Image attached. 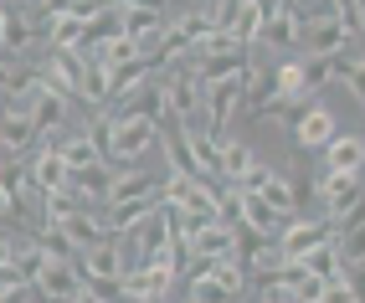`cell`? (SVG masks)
<instances>
[{"label":"cell","mask_w":365,"mask_h":303,"mask_svg":"<svg viewBox=\"0 0 365 303\" xmlns=\"http://www.w3.org/2000/svg\"><path fill=\"white\" fill-rule=\"evenodd\" d=\"M262 200L267 206H273L283 221H294V211H299V190L283 180V175H273V180H267V190H262Z\"/></svg>","instance_id":"28"},{"label":"cell","mask_w":365,"mask_h":303,"mask_svg":"<svg viewBox=\"0 0 365 303\" xmlns=\"http://www.w3.org/2000/svg\"><path fill=\"white\" fill-rule=\"evenodd\" d=\"M319 200H324V211H329V226H334V232H345L350 216L365 206L360 175H334V170H324V180H319Z\"/></svg>","instance_id":"4"},{"label":"cell","mask_w":365,"mask_h":303,"mask_svg":"<svg viewBox=\"0 0 365 303\" xmlns=\"http://www.w3.org/2000/svg\"><path fill=\"white\" fill-rule=\"evenodd\" d=\"M309 26H304V57H345V46L355 41L339 21V6H304Z\"/></svg>","instance_id":"1"},{"label":"cell","mask_w":365,"mask_h":303,"mask_svg":"<svg viewBox=\"0 0 365 303\" xmlns=\"http://www.w3.org/2000/svg\"><path fill=\"white\" fill-rule=\"evenodd\" d=\"M11 283H21L16 277V237L0 232V288H11Z\"/></svg>","instance_id":"31"},{"label":"cell","mask_w":365,"mask_h":303,"mask_svg":"<svg viewBox=\"0 0 365 303\" xmlns=\"http://www.w3.org/2000/svg\"><path fill=\"white\" fill-rule=\"evenodd\" d=\"M324 303H355V288H350V277H345V283H334V288L324 293Z\"/></svg>","instance_id":"32"},{"label":"cell","mask_w":365,"mask_h":303,"mask_svg":"<svg viewBox=\"0 0 365 303\" xmlns=\"http://www.w3.org/2000/svg\"><path fill=\"white\" fill-rule=\"evenodd\" d=\"M190 257L196 262H237V232L232 226H211L190 242Z\"/></svg>","instance_id":"18"},{"label":"cell","mask_w":365,"mask_h":303,"mask_svg":"<svg viewBox=\"0 0 365 303\" xmlns=\"http://www.w3.org/2000/svg\"><path fill=\"white\" fill-rule=\"evenodd\" d=\"M360 62H365V57H360Z\"/></svg>","instance_id":"39"},{"label":"cell","mask_w":365,"mask_h":303,"mask_svg":"<svg viewBox=\"0 0 365 303\" xmlns=\"http://www.w3.org/2000/svg\"><path fill=\"white\" fill-rule=\"evenodd\" d=\"M11 83H16V72H11L6 62H0V93H11Z\"/></svg>","instance_id":"37"},{"label":"cell","mask_w":365,"mask_h":303,"mask_svg":"<svg viewBox=\"0 0 365 303\" xmlns=\"http://www.w3.org/2000/svg\"><path fill=\"white\" fill-rule=\"evenodd\" d=\"M6 216H21V206H16V200H11L6 190H0V221H6Z\"/></svg>","instance_id":"36"},{"label":"cell","mask_w":365,"mask_h":303,"mask_svg":"<svg viewBox=\"0 0 365 303\" xmlns=\"http://www.w3.org/2000/svg\"><path fill=\"white\" fill-rule=\"evenodd\" d=\"M350 288H355V303H365V267L350 272Z\"/></svg>","instance_id":"34"},{"label":"cell","mask_w":365,"mask_h":303,"mask_svg":"<svg viewBox=\"0 0 365 303\" xmlns=\"http://www.w3.org/2000/svg\"><path fill=\"white\" fill-rule=\"evenodd\" d=\"M339 83V57H304V98L314 103V93Z\"/></svg>","instance_id":"26"},{"label":"cell","mask_w":365,"mask_h":303,"mask_svg":"<svg viewBox=\"0 0 365 303\" xmlns=\"http://www.w3.org/2000/svg\"><path fill=\"white\" fill-rule=\"evenodd\" d=\"M257 303H288V293H283V288H262Z\"/></svg>","instance_id":"35"},{"label":"cell","mask_w":365,"mask_h":303,"mask_svg":"<svg viewBox=\"0 0 365 303\" xmlns=\"http://www.w3.org/2000/svg\"><path fill=\"white\" fill-rule=\"evenodd\" d=\"M67 108H72V98H62V93H52V88H41L36 93V103H31V123H36V134L52 144V134L67 123Z\"/></svg>","instance_id":"17"},{"label":"cell","mask_w":365,"mask_h":303,"mask_svg":"<svg viewBox=\"0 0 365 303\" xmlns=\"http://www.w3.org/2000/svg\"><path fill=\"white\" fill-rule=\"evenodd\" d=\"M257 72V67H252ZM252 72L247 78H222V83H206V129L222 139V129L242 113V98H247V83H252Z\"/></svg>","instance_id":"6"},{"label":"cell","mask_w":365,"mask_h":303,"mask_svg":"<svg viewBox=\"0 0 365 303\" xmlns=\"http://www.w3.org/2000/svg\"><path fill=\"white\" fill-rule=\"evenodd\" d=\"M31 185H36L41 195L72 190V170H67V160L57 155V144H41L36 155H31Z\"/></svg>","instance_id":"12"},{"label":"cell","mask_w":365,"mask_h":303,"mask_svg":"<svg viewBox=\"0 0 365 303\" xmlns=\"http://www.w3.org/2000/svg\"><path fill=\"white\" fill-rule=\"evenodd\" d=\"M242 221H247V232H257V237H273L278 226H288L262 195H247V190H242Z\"/></svg>","instance_id":"23"},{"label":"cell","mask_w":365,"mask_h":303,"mask_svg":"<svg viewBox=\"0 0 365 303\" xmlns=\"http://www.w3.org/2000/svg\"><path fill=\"white\" fill-rule=\"evenodd\" d=\"M160 144V123H150V118H129V123H118L113 118V134H108V149H103V160H113L118 170H129V165H139L150 149Z\"/></svg>","instance_id":"3"},{"label":"cell","mask_w":365,"mask_h":303,"mask_svg":"<svg viewBox=\"0 0 365 303\" xmlns=\"http://www.w3.org/2000/svg\"><path fill=\"white\" fill-rule=\"evenodd\" d=\"M46 267H52V262H46V252H41L36 237L26 232V237L16 242V277H21V288H36V277H41Z\"/></svg>","instance_id":"22"},{"label":"cell","mask_w":365,"mask_h":303,"mask_svg":"<svg viewBox=\"0 0 365 303\" xmlns=\"http://www.w3.org/2000/svg\"><path fill=\"white\" fill-rule=\"evenodd\" d=\"M36 293L46 298V303H83V272H78V262H52L41 277H36Z\"/></svg>","instance_id":"11"},{"label":"cell","mask_w":365,"mask_h":303,"mask_svg":"<svg viewBox=\"0 0 365 303\" xmlns=\"http://www.w3.org/2000/svg\"><path fill=\"white\" fill-rule=\"evenodd\" d=\"M113 118H118V123H129V118H150V123H160V118H170V88H165V78H150L139 93H129L124 103L113 108Z\"/></svg>","instance_id":"9"},{"label":"cell","mask_w":365,"mask_h":303,"mask_svg":"<svg viewBox=\"0 0 365 303\" xmlns=\"http://www.w3.org/2000/svg\"><path fill=\"white\" fill-rule=\"evenodd\" d=\"M294 139H299V149H329L339 139V123H334V113L324 103H309L304 118L294 123Z\"/></svg>","instance_id":"14"},{"label":"cell","mask_w":365,"mask_h":303,"mask_svg":"<svg viewBox=\"0 0 365 303\" xmlns=\"http://www.w3.org/2000/svg\"><path fill=\"white\" fill-rule=\"evenodd\" d=\"M242 288H247V272L237 262H201L196 277H190L185 303H237Z\"/></svg>","instance_id":"2"},{"label":"cell","mask_w":365,"mask_h":303,"mask_svg":"<svg viewBox=\"0 0 365 303\" xmlns=\"http://www.w3.org/2000/svg\"><path fill=\"white\" fill-rule=\"evenodd\" d=\"M304 262H309V272H314V277H324L329 288H334V283H345V277H350V267L339 262V242H324L319 252H309Z\"/></svg>","instance_id":"25"},{"label":"cell","mask_w":365,"mask_h":303,"mask_svg":"<svg viewBox=\"0 0 365 303\" xmlns=\"http://www.w3.org/2000/svg\"><path fill=\"white\" fill-rule=\"evenodd\" d=\"M57 232L78 247V252H93L98 242H108L113 232H108V221H103V211H72L67 221H57Z\"/></svg>","instance_id":"16"},{"label":"cell","mask_w":365,"mask_h":303,"mask_svg":"<svg viewBox=\"0 0 365 303\" xmlns=\"http://www.w3.org/2000/svg\"><path fill=\"white\" fill-rule=\"evenodd\" d=\"M78 272H83V277H124V272H129L124 242L108 237V242H98L93 252H83V257H78Z\"/></svg>","instance_id":"15"},{"label":"cell","mask_w":365,"mask_h":303,"mask_svg":"<svg viewBox=\"0 0 365 303\" xmlns=\"http://www.w3.org/2000/svg\"><path fill=\"white\" fill-rule=\"evenodd\" d=\"M0 303H26V288L11 283V288H0Z\"/></svg>","instance_id":"33"},{"label":"cell","mask_w":365,"mask_h":303,"mask_svg":"<svg viewBox=\"0 0 365 303\" xmlns=\"http://www.w3.org/2000/svg\"><path fill=\"white\" fill-rule=\"evenodd\" d=\"M57 155L67 160V170H72V175H83V170H98V165H103V149L93 144L88 134H78V139H67V144H57Z\"/></svg>","instance_id":"24"},{"label":"cell","mask_w":365,"mask_h":303,"mask_svg":"<svg viewBox=\"0 0 365 303\" xmlns=\"http://www.w3.org/2000/svg\"><path fill=\"white\" fill-rule=\"evenodd\" d=\"M257 165V149L242 139H222V185H242L247 170Z\"/></svg>","instance_id":"20"},{"label":"cell","mask_w":365,"mask_h":303,"mask_svg":"<svg viewBox=\"0 0 365 303\" xmlns=\"http://www.w3.org/2000/svg\"><path fill=\"white\" fill-rule=\"evenodd\" d=\"M339 83H345L360 98V108H365V62L360 57H339Z\"/></svg>","instance_id":"30"},{"label":"cell","mask_w":365,"mask_h":303,"mask_svg":"<svg viewBox=\"0 0 365 303\" xmlns=\"http://www.w3.org/2000/svg\"><path fill=\"white\" fill-rule=\"evenodd\" d=\"M339 262H345L350 272H360V267H365V221H360V226H350V232H339Z\"/></svg>","instance_id":"29"},{"label":"cell","mask_w":365,"mask_h":303,"mask_svg":"<svg viewBox=\"0 0 365 303\" xmlns=\"http://www.w3.org/2000/svg\"><path fill=\"white\" fill-rule=\"evenodd\" d=\"M324 242H339V232L329 226V216H324V221H299V216H294V221L278 232V252H283L288 262H304L309 252H319Z\"/></svg>","instance_id":"7"},{"label":"cell","mask_w":365,"mask_h":303,"mask_svg":"<svg viewBox=\"0 0 365 303\" xmlns=\"http://www.w3.org/2000/svg\"><path fill=\"white\" fill-rule=\"evenodd\" d=\"M180 267L175 262H144V267H129L124 272V303H139V298H165L175 288Z\"/></svg>","instance_id":"8"},{"label":"cell","mask_w":365,"mask_h":303,"mask_svg":"<svg viewBox=\"0 0 365 303\" xmlns=\"http://www.w3.org/2000/svg\"><path fill=\"white\" fill-rule=\"evenodd\" d=\"M324 170H334V175H360V170H365V139H360V134H339V139L324 149Z\"/></svg>","instance_id":"19"},{"label":"cell","mask_w":365,"mask_h":303,"mask_svg":"<svg viewBox=\"0 0 365 303\" xmlns=\"http://www.w3.org/2000/svg\"><path fill=\"white\" fill-rule=\"evenodd\" d=\"M155 185H150V175H144L139 165H129V170H113V185H108V200H103V211L108 206H124V200H139V195H150Z\"/></svg>","instance_id":"21"},{"label":"cell","mask_w":365,"mask_h":303,"mask_svg":"<svg viewBox=\"0 0 365 303\" xmlns=\"http://www.w3.org/2000/svg\"><path fill=\"white\" fill-rule=\"evenodd\" d=\"M139 303H165V298H139Z\"/></svg>","instance_id":"38"},{"label":"cell","mask_w":365,"mask_h":303,"mask_svg":"<svg viewBox=\"0 0 365 303\" xmlns=\"http://www.w3.org/2000/svg\"><path fill=\"white\" fill-rule=\"evenodd\" d=\"M46 139L36 134V123H31V113H16V108H0V155H36Z\"/></svg>","instance_id":"10"},{"label":"cell","mask_w":365,"mask_h":303,"mask_svg":"<svg viewBox=\"0 0 365 303\" xmlns=\"http://www.w3.org/2000/svg\"><path fill=\"white\" fill-rule=\"evenodd\" d=\"M78 98H83V103H93V108H98V103H108V72L103 67H93V62H83V72H78Z\"/></svg>","instance_id":"27"},{"label":"cell","mask_w":365,"mask_h":303,"mask_svg":"<svg viewBox=\"0 0 365 303\" xmlns=\"http://www.w3.org/2000/svg\"><path fill=\"white\" fill-rule=\"evenodd\" d=\"M165 88H170V118H175L180 129H190V118L206 113V83L180 62V67L165 72Z\"/></svg>","instance_id":"5"},{"label":"cell","mask_w":365,"mask_h":303,"mask_svg":"<svg viewBox=\"0 0 365 303\" xmlns=\"http://www.w3.org/2000/svg\"><path fill=\"white\" fill-rule=\"evenodd\" d=\"M78 72H83V57H72V52H46L36 62V78L41 88H52L62 98H78Z\"/></svg>","instance_id":"13"}]
</instances>
